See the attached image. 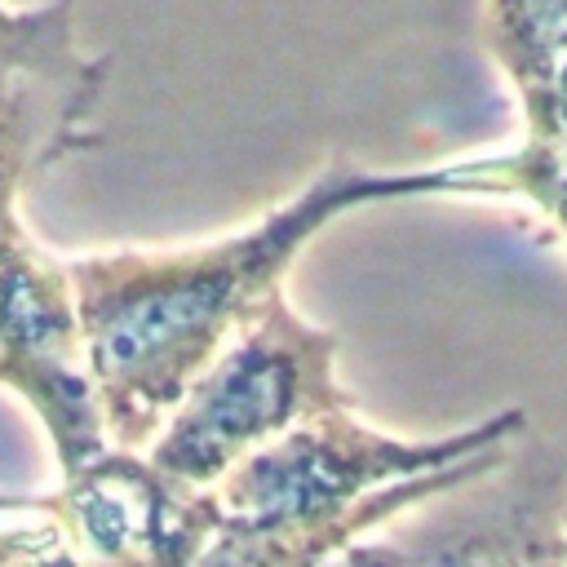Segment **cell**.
Instances as JSON below:
<instances>
[{
    "label": "cell",
    "instance_id": "obj_1",
    "mask_svg": "<svg viewBox=\"0 0 567 567\" xmlns=\"http://www.w3.org/2000/svg\"><path fill=\"white\" fill-rule=\"evenodd\" d=\"M416 195H514L509 155L412 173H372L337 159L239 235L66 261L111 447L137 452L164 430L195 377L284 292V275L328 221L363 204Z\"/></svg>",
    "mask_w": 567,
    "mask_h": 567
},
{
    "label": "cell",
    "instance_id": "obj_2",
    "mask_svg": "<svg viewBox=\"0 0 567 567\" xmlns=\"http://www.w3.org/2000/svg\"><path fill=\"white\" fill-rule=\"evenodd\" d=\"M523 430V408L443 439H394L350 408L319 412L208 487L213 536L195 567H328L363 532L509 465Z\"/></svg>",
    "mask_w": 567,
    "mask_h": 567
},
{
    "label": "cell",
    "instance_id": "obj_3",
    "mask_svg": "<svg viewBox=\"0 0 567 567\" xmlns=\"http://www.w3.org/2000/svg\"><path fill=\"white\" fill-rule=\"evenodd\" d=\"M350 403V390L337 381V332L301 319L275 292L195 377L146 456L186 487H213L261 443Z\"/></svg>",
    "mask_w": 567,
    "mask_h": 567
},
{
    "label": "cell",
    "instance_id": "obj_4",
    "mask_svg": "<svg viewBox=\"0 0 567 567\" xmlns=\"http://www.w3.org/2000/svg\"><path fill=\"white\" fill-rule=\"evenodd\" d=\"M0 385L40 416L62 478L111 447L71 270L18 217L0 226Z\"/></svg>",
    "mask_w": 567,
    "mask_h": 567
},
{
    "label": "cell",
    "instance_id": "obj_5",
    "mask_svg": "<svg viewBox=\"0 0 567 567\" xmlns=\"http://www.w3.org/2000/svg\"><path fill=\"white\" fill-rule=\"evenodd\" d=\"M106 80L111 62L75 44V0L18 9L0 31V226L22 186L102 142Z\"/></svg>",
    "mask_w": 567,
    "mask_h": 567
},
{
    "label": "cell",
    "instance_id": "obj_6",
    "mask_svg": "<svg viewBox=\"0 0 567 567\" xmlns=\"http://www.w3.org/2000/svg\"><path fill=\"white\" fill-rule=\"evenodd\" d=\"M66 545L102 567H195L213 536L208 487H186L133 447H106L49 492Z\"/></svg>",
    "mask_w": 567,
    "mask_h": 567
},
{
    "label": "cell",
    "instance_id": "obj_7",
    "mask_svg": "<svg viewBox=\"0 0 567 567\" xmlns=\"http://www.w3.org/2000/svg\"><path fill=\"white\" fill-rule=\"evenodd\" d=\"M483 49L523 106V142L505 151L514 195L567 235V0H487Z\"/></svg>",
    "mask_w": 567,
    "mask_h": 567
},
{
    "label": "cell",
    "instance_id": "obj_8",
    "mask_svg": "<svg viewBox=\"0 0 567 567\" xmlns=\"http://www.w3.org/2000/svg\"><path fill=\"white\" fill-rule=\"evenodd\" d=\"M487 478L452 492V505L439 518L390 536L403 567H567L558 478L532 470L505 492H487Z\"/></svg>",
    "mask_w": 567,
    "mask_h": 567
},
{
    "label": "cell",
    "instance_id": "obj_9",
    "mask_svg": "<svg viewBox=\"0 0 567 567\" xmlns=\"http://www.w3.org/2000/svg\"><path fill=\"white\" fill-rule=\"evenodd\" d=\"M13 567H102V563H89L80 549H71V545H66L62 527H53V536H49L44 545H35L31 554H22Z\"/></svg>",
    "mask_w": 567,
    "mask_h": 567
},
{
    "label": "cell",
    "instance_id": "obj_10",
    "mask_svg": "<svg viewBox=\"0 0 567 567\" xmlns=\"http://www.w3.org/2000/svg\"><path fill=\"white\" fill-rule=\"evenodd\" d=\"M328 567H403V554L394 540H354Z\"/></svg>",
    "mask_w": 567,
    "mask_h": 567
},
{
    "label": "cell",
    "instance_id": "obj_11",
    "mask_svg": "<svg viewBox=\"0 0 567 567\" xmlns=\"http://www.w3.org/2000/svg\"><path fill=\"white\" fill-rule=\"evenodd\" d=\"M53 518L49 523H40V527H4L0 532V567H13L22 554H31L35 545H44L49 536H53Z\"/></svg>",
    "mask_w": 567,
    "mask_h": 567
},
{
    "label": "cell",
    "instance_id": "obj_12",
    "mask_svg": "<svg viewBox=\"0 0 567 567\" xmlns=\"http://www.w3.org/2000/svg\"><path fill=\"white\" fill-rule=\"evenodd\" d=\"M9 22H13V9H4V4H0V31H4Z\"/></svg>",
    "mask_w": 567,
    "mask_h": 567
}]
</instances>
